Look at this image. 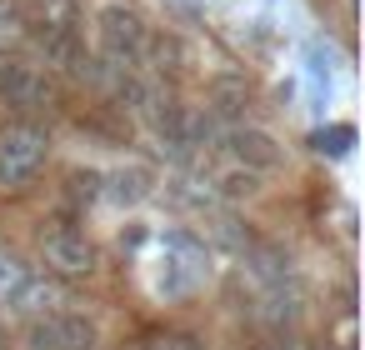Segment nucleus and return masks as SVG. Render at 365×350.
<instances>
[{"label": "nucleus", "mask_w": 365, "mask_h": 350, "mask_svg": "<svg viewBox=\"0 0 365 350\" xmlns=\"http://www.w3.org/2000/svg\"><path fill=\"white\" fill-rule=\"evenodd\" d=\"M16 6H21V26H26L31 41L41 46V66L76 76V66H81V56H86L81 0H16Z\"/></svg>", "instance_id": "1"}, {"label": "nucleus", "mask_w": 365, "mask_h": 350, "mask_svg": "<svg viewBox=\"0 0 365 350\" xmlns=\"http://www.w3.org/2000/svg\"><path fill=\"white\" fill-rule=\"evenodd\" d=\"M0 305L16 310L21 320L26 315H41V310H56V305H66V280L46 275L21 250L0 245Z\"/></svg>", "instance_id": "2"}, {"label": "nucleus", "mask_w": 365, "mask_h": 350, "mask_svg": "<svg viewBox=\"0 0 365 350\" xmlns=\"http://www.w3.org/2000/svg\"><path fill=\"white\" fill-rule=\"evenodd\" d=\"M145 46H150V26L135 6H110L96 11V56L110 71H145Z\"/></svg>", "instance_id": "3"}, {"label": "nucleus", "mask_w": 365, "mask_h": 350, "mask_svg": "<svg viewBox=\"0 0 365 350\" xmlns=\"http://www.w3.org/2000/svg\"><path fill=\"white\" fill-rule=\"evenodd\" d=\"M36 250H41V270L56 275V280H66V285H71V280H96V275H101V245H96L86 230L66 225V220L41 225Z\"/></svg>", "instance_id": "4"}, {"label": "nucleus", "mask_w": 365, "mask_h": 350, "mask_svg": "<svg viewBox=\"0 0 365 350\" xmlns=\"http://www.w3.org/2000/svg\"><path fill=\"white\" fill-rule=\"evenodd\" d=\"M56 71H46L36 56L0 51V105L16 115H41L56 105Z\"/></svg>", "instance_id": "5"}, {"label": "nucleus", "mask_w": 365, "mask_h": 350, "mask_svg": "<svg viewBox=\"0 0 365 350\" xmlns=\"http://www.w3.org/2000/svg\"><path fill=\"white\" fill-rule=\"evenodd\" d=\"M51 160V130L36 120H6L0 125V190L31 185Z\"/></svg>", "instance_id": "6"}, {"label": "nucleus", "mask_w": 365, "mask_h": 350, "mask_svg": "<svg viewBox=\"0 0 365 350\" xmlns=\"http://www.w3.org/2000/svg\"><path fill=\"white\" fill-rule=\"evenodd\" d=\"M21 345L26 350H96L101 345V325L86 310L56 305V310H41V315H26Z\"/></svg>", "instance_id": "7"}, {"label": "nucleus", "mask_w": 365, "mask_h": 350, "mask_svg": "<svg viewBox=\"0 0 365 350\" xmlns=\"http://www.w3.org/2000/svg\"><path fill=\"white\" fill-rule=\"evenodd\" d=\"M215 150H220L230 165L255 170V175H275V170L285 165V145H280L265 125H250V120L225 125V130H220V140H215Z\"/></svg>", "instance_id": "8"}, {"label": "nucleus", "mask_w": 365, "mask_h": 350, "mask_svg": "<svg viewBox=\"0 0 365 350\" xmlns=\"http://www.w3.org/2000/svg\"><path fill=\"white\" fill-rule=\"evenodd\" d=\"M155 195V175L145 165H115V170H101V200L115 205V210H135Z\"/></svg>", "instance_id": "9"}, {"label": "nucleus", "mask_w": 365, "mask_h": 350, "mask_svg": "<svg viewBox=\"0 0 365 350\" xmlns=\"http://www.w3.org/2000/svg\"><path fill=\"white\" fill-rule=\"evenodd\" d=\"M220 130L225 125H240L245 120V110H250V86L240 81V76H215L210 86H205V105H200Z\"/></svg>", "instance_id": "10"}, {"label": "nucleus", "mask_w": 365, "mask_h": 350, "mask_svg": "<svg viewBox=\"0 0 365 350\" xmlns=\"http://www.w3.org/2000/svg\"><path fill=\"white\" fill-rule=\"evenodd\" d=\"M260 180H265V175H255V170H240V165H225L220 175H210V180H205V190H210L215 200H225V205H235V200H255V195H260Z\"/></svg>", "instance_id": "11"}, {"label": "nucleus", "mask_w": 365, "mask_h": 350, "mask_svg": "<svg viewBox=\"0 0 365 350\" xmlns=\"http://www.w3.org/2000/svg\"><path fill=\"white\" fill-rule=\"evenodd\" d=\"M135 350H210V340L200 330H185V325H165V330H150L135 340Z\"/></svg>", "instance_id": "12"}, {"label": "nucleus", "mask_w": 365, "mask_h": 350, "mask_svg": "<svg viewBox=\"0 0 365 350\" xmlns=\"http://www.w3.org/2000/svg\"><path fill=\"white\" fill-rule=\"evenodd\" d=\"M310 145H315L320 155H330V160H345V155L355 150V125H320V130L310 135Z\"/></svg>", "instance_id": "13"}, {"label": "nucleus", "mask_w": 365, "mask_h": 350, "mask_svg": "<svg viewBox=\"0 0 365 350\" xmlns=\"http://www.w3.org/2000/svg\"><path fill=\"white\" fill-rule=\"evenodd\" d=\"M71 195L86 200V205H96L101 200V170H76L71 175Z\"/></svg>", "instance_id": "14"}, {"label": "nucleus", "mask_w": 365, "mask_h": 350, "mask_svg": "<svg viewBox=\"0 0 365 350\" xmlns=\"http://www.w3.org/2000/svg\"><path fill=\"white\" fill-rule=\"evenodd\" d=\"M260 350H305V340H300L295 330H275V335H270Z\"/></svg>", "instance_id": "15"}, {"label": "nucleus", "mask_w": 365, "mask_h": 350, "mask_svg": "<svg viewBox=\"0 0 365 350\" xmlns=\"http://www.w3.org/2000/svg\"><path fill=\"white\" fill-rule=\"evenodd\" d=\"M16 26H21V6H16V0H0V36L16 31Z\"/></svg>", "instance_id": "16"}, {"label": "nucleus", "mask_w": 365, "mask_h": 350, "mask_svg": "<svg viewBox=\"0 0 365 350\" xmlns=\"http://www.w3.org/2000/svg\"><path fill=\"white\" fill-rule=\"evenodd\" d=\"M0 350H21V345H16V335H11L6 325H0Z\"/></svg>", "instance_id": "17"}, {"label": "nucleus", "mask_w": 365, "mask_h": 350, "mask_svg": "<svg viewBox=\"0 0 365 350\" xmlns=\"http://www.w3.org/2000/svg\"><path fill=\"white\" fill-rule=\"evenodd\" d=\"M345 350H350V345H345Z\"/></svg>", "instance_id": "18"}]
</instances>
